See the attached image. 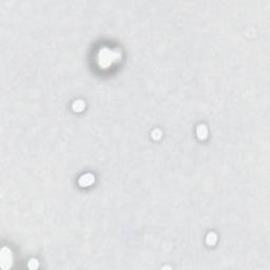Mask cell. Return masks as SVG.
I'll return each instance as SVG.
<instances>
[{"label": "cell", "mask_w": 270, "mask_h": 270, "mask_svg": "<svg viewBox=\"0 0 270 270\" xmlns=\"http://www.w3.org/2000/svg\"><path fill=\"white\" fill-rule=\"evenodd\" d=\"M93 182H94V176H93L92 174H90V173L83 175L79 180V184L81 185V187H88V186H90Z\"/></svg>", "instance_id": "cell-1"}, {"label": "cell", "mask_w": 270, "mask_h": 270, "mask_svg": "<svg viewBox=\"0 0 270 270\" xmlns=\"http://www.w3.org/2000/svg\"><path fill=\"white\" fill-rule=\"evenodd\" d=\"M197 135H198V138L204 139L206 138L207 136V128L205 126H199L197 128Z\"/></svg>", "instance_id": "cell-2"}, {"label": "cell", "mask_w": 270, "mask_h": 270, "mask_svg": "<svg viewBox=\"0 0 270 270\" xmlns=\"http://www.w3.org/2000/svg\"><path fill=\"white\" fill-rule=\"evenodd\" d=\"M83 108H85V103H83V100H77L73 103V109H74V111L80 112V111H83Z\"/></svg>", "instance_id": "cell-3"}, {"label": "cell", "mask_w": 270, "mask_h": 270, "mask_svg": "<svg viewBox=\"0 0 270 270\" xmlns=\"http://www.w3.org/2000/svg\"><path fill=\"white\" fill-rule=\"evenodd\" d=\"M216 242V235L214 233H209L207 237V243L209 245H213Z\"/></svg>", "instance_id": "cell-4"}]
</instances>
